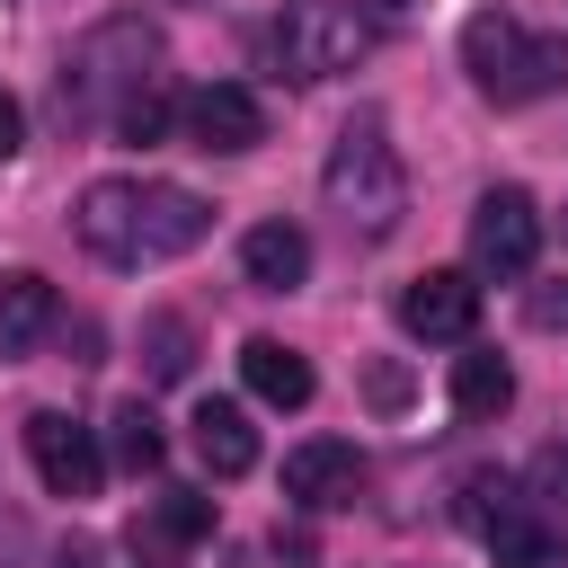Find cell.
I'll return each mask as SVG.
<instances>
[{
	"label": "cell",
	"mask_w": 568,
	"mask_h": 568,
	"mask_svg": "<svg viewBox=\"0 0 568 568\" xmlns=\"http://www.w3.org/2000/svg\"><path fill=\"white\" fill-rule=\"evenodd\" d=\"M364 399H373V408H408V373H399V364H373V373H364Z\"/></svg>",
	"instance_id": "obj_24"
},
{
	"label": "cell",
	"mask_w": 568,
	"mask_h": 568,
	"mask_svg": "<svg viewBox=\"0 0 568 568\" xmlns=\"http://www.w3.org/2000/svg\"><path fill=\"white\" fill-rule=\"evenodd\" d=\"M240 275H248L257 293H293V284H311V231H302V222H248V240H240Z\"/></svg>",
	"instance_id": "obj_12"
},
{
	"label": "cell",
	"mask_w": 568,
	"mask_h": 568,
	"mask_svg": "<svg viewBox=\"0 0 568 568\" xmlns=\"http://www.w3.org/2000/svg\"><path fill=\"white\" fill-rule=\"evenodd\" d=\"M186 133H195V151H257L266 142V106L240 80H204L186 98Z\"/></svg>",
	"instance_id": "obj_10"
},
{
	"label": "cell",
	"mask_w": 568,
	"mask_h": 568,
	"mask_svg": "<svg viewBox=\"0 0 568 568\" xmlns=\"http://www.w3.org/2000/svg\"><path fill=\"white\" fill-rule=\"evenodd\" d=\"M106 426H115V462H124V470H160V453H169V435H160V417H151L142 399H124V408H115Z\"/></svg>",
	"instance_id": "obj_19"
},
{
	"label": "cell",
	"mask_w": 568,
	"mask_h": 568,
	"mask_svg": "<svg viewBox=\"0 0 568 568\" xmlns=\"http://www.w3.org/2000/svg\"><path fill=\"white\" fill-rule=\"evenodd\" d=\"M27 462H36V479L53 488V497H98V479H106V462H98V444H89V426L80 417H62V408H36L27 417Z\"/></svg>",
	"instance_id": "obj_7"
},
{
	"label": "cell",
	"mask_w": 568,
	"mask_h": 568,
	"mask_svg": "<svg viewBox=\"0 0 568 568\" xmlns=\"http://www.w3.org/2000/svg\"><path fill=\"white\" fill-rule=\"evenodd\" d=\"M106 124H115V142H160V133H169V98H160V80H151L142 98H124Z\"/></svg>",
	"instance_id": "obj_20"
},
{
	"label": "cell",
	"mask_w": 568,
	"mask_h": 568,
	"mask_svg": "<svg viewBox=\"0 0 568 568\" xmlns=\"http://www.w3.org/2000/svg\"><path fill=\"white\" fill-rule=\"evenodd\" d=\"M204 231H213V204H204L195 186L142 178V257H186Z\"/></svg>",
	"instance_id": "obj_11"
},
{
	"label": "cell",
	"mask_w": 568,
	"mask_h": 568,
	"mask_svg": "<svg viewBox=\"0 0 568 568\" xmlns=\"http://www.w3.org/2000/svg\"><path fill=\"white\" fill-rule=\"evenodd\" d=\"M62 568H98V559H89V550H71V559H62Z\"/></svg>",
	"instance_id": "obj_27"
},
{
	"label": "cell",
	"mask_w": 568,
	"mask_h": 568,
	"mask_svg": "<svg viewBox=\"0 0 568 568\" xmlns=\"http://www.w3.org/2000/svg\"><path fill=\"white\" fill-rule=\"evenodd\" d=\"M240 382H248V399H266V408H311V355L302 346H284V337H248L240 346Z\"/></svg>",
	"instance_id": "obj_13"
},
{
	"label": "cell",
	"mask_w": 568,
	"mask_h": 568,
	"mask_svg": "<svg viewBox=\"0 0 568 568\" xmlns=\"http://www.w3.org/2000/svg\"><path fill=\"white\" fill-rule=\"evenodd\" d=\"M142 346H151V373H160V382H178V373L195 364V355H186V346H195V337H186V320H151V328H142Z\"/></svg>",
	"instance_id": "obj_21"
},
{
	"label": "cell",
	"mask_w": 568,
	"mask_h": 568,
	"mask_svg": "<svg viewBox=\"0 0 568 568\" xmlns=\"http://www.w3.org/2000/svg\"><path fill=\"white\" fill-rule=\"evenodd\" d=\"M195 453H204L213 479H248V470H257V426H248V408H240V399H204V408H195Z\"/></svg>",
	"instance_id": "obj_14"
},
{
	"label": "cell",
	"mask_w": 568,
	"mask_h": 568,
	"mask_svg": "<svg viewBox=\"0 0 568 568\" xmlns=\"http://www.w3.org/2000/svg\"><path fill=\"white\" fill-rule=\"evenodd\" d=\"M320 195H328V213H337L355 240H390V231H399V213H408V169H399L390 133H382L373 115L337 133V151H328V169H320Z\"/></svg>",
	"instance_id": "obj_1"
},
{
	"label": "cell",
	"mask_w": 568,
	"mask_h": 568,
	"mask_svg": "<svg viewBox=\"0 0 568 568\" xmlns=\"http://www.w3.org/2000/svg\"><path fill=\"white\" fill-rule=\"evenodd\" d=\"M204 532H213V497H204V488H169V497L151 506V541L186 550V541H204Z\"/></svg>",
	"instance_id": "obj_18"
},
{
	"label": "cell",
	"mask_w": 568,
	"mask_h": 568,
	"mask_svg": "<svg viewBox=\"0 0 568 568\" xmlns=\"http://www.w3.org/2000/svg\"><path fill=\"white\" fill-rule=\"evenodd\" d=\"M355 488H364V453H355V444L311 435V444L284 453V497H293L302 515H337V506H355Z\"/></svg>",
	"instance_id": "obj_9"
},
{
	"label": "cell",
	"mask_w": 568,
	"mask_h": 568,
	"mask_svg": "<svg viewBox=\"0 0 568 568\" xmlns=\"http://www.w3.org/2000/svg\"><path fill=\"white\" fill-rule=\"evenodd\" d=\"M160 80V27L151 18H98L80 44H71V62H62V98L80 106V115H115L124 98H142Z\"/></svg>",
	"instance_id": "obj_3"
},
{
	"label": "cell",
	"mask_w": 568,
	"mask_h": 568,
	"mask_svg": "<svg viewBox=\"0 0 568 568\" xmlns=\"http://www.w3.org/2000/svg\"><path fill=\"white\" fill-rule=\"evenodd\" d=\"M355 53H364V18H355L346 0H284V18H275V62H284L293 80H337V71H355Z\"/></svg>",
	"instance_id": "obj_4"
},
{
	"label": "cell",
	"mask_w": 568,
	"mask_h": 568,
	"mask_svg": "<svg viewBox=\"0 0 568 568\" xmlns=\"http://www.w3.org/2000/svg\"><path fill=\"white\" fill-rule=\"evenodd\" d=\"M346 9H355V18H364V27H399V18H408V9H417V0H346Z\"/></svg>",
	"instance_id": "obj_25"
},
{
	"label": "cell",
	"mask_w": 568,
	"mask_h": 568,
	"mask_svg": "<svg viewBox=\"0 0 568 568\" xmlns=\"http://www.w3.org/2000/svg\"><path fill=\"white\" fill-rule=\"evenodd\" d=\"M71 231H80L89 257H106V266H142V178H98V186H80Z\"/></svg>",
	"instance_id": "obj_6"
},
{
	"label": "cell",
	"mask_w": 568,
	"mask_h": 568,
	"mask_svg": "<svg viewBox=\"0 0 568 568\" xmlns=\"http://www.w3.org/2000/svg\"><path fill=\"white\" fill-rule=\"evenodd\" d=\"M399 328L426 337V346L470 337V328H479V284H470L462 266H426V275H408V293H399Z\"/></svg>",
	"instance_id": "obj_8"
},
{
	"label": "cell",
	"mask_w": 568,
	"mask_h": 568,
	"mask_svg": "<svg viewBox=\"0 0 568 568\" xmlns=\"http://www.w3.org/2000/svg\"><path fill=\"white\" fill-rule=\"evenodd\" d=\"M479 541H488V559H497V568H559V559H568L559 524H541V515H524V506L488 515V524H479Z\"/></svg>",
	"instance_id": "obj_15"
},
{
	"label": "cell",
	"mask_w": 568,
	"mask_h": 568,
	"mask_svg": "<svg viewBox=\"0 0 568 568\" xmlns=\"http://www.w3.org/2000/svg\"><path fill=\"white\" fill-rule=\"evenodd\" d=\"M524 320H532V328H550V337H559V328H568V275H541V284H532V293H524Z\"/></svg>",
	"instance_id": "obj_22"
},
{
	"label": "cell",
	"mask_w": 568,
	"mask_h": 568,
	"mask_svg": "<svg viewBox=\"0 0 568 568\" xmlns=\"http://www.w3.org/2000/svg\"><path fill=\"white\" fill-rule=\"evenodd\" d=\"M18 142H27V106H18V98H9V89H0V160H9V151H18Z\"/></svg>",
	"instance_id": "obj_26"
},
{
	"label": "cell",
	"mask_w": 568,
	"mask_h": 568,
	"mask_svg": "<svg viewBox=\"0 0 568 568\" xmlns=\"http://www.w3.org/2000/svg\"><path fill=\"white\" fill-rule=\"evenodd\" d=\"M453 408H462V417H506V408H515V364L488 355V346L453 355Z\"/></svg>",
	"instance_id": "obj_16"
},
{
	"label": "cell",
	"mask_w": 568,
	"mask_h": 568,
	"mask_svg": "<svg viewBox=\"0 0 568 568\" xmlns=\"http://www.w3.org/2000/svg\"><path fill=\"white\" fill-rule=\"evenodd\" d=\"M532 488H541L550 506H568V444H550V453H532Z\"/></svg>",
	"instance_id": "obj_23"
},
{
	"label": "cell",
	"mask_w": 568,
	"mask_h": 568,
	"mask_svg": "<svg viewBox=\"0 0 568 568\" xmlns=\"http://www.w3.org/2000/svg\"><path fill=\"white\" fill-rule=\"evenodd\" d=\"M53 328V284L36 266H9L0 275V346H36Z\"/></svg>",
	"instance_id": "obj_17"
},
{
	"label": "cell",
	"mask_w": 568,
	"mask_h": 568,
	"mask_svg": "<svg viewBox=\"0 0 568 568\" xmlns=\"http://www.w3.org/2000/svg\"><path fill=\"white\" fill-rule=\"evenodd\" d=\"M532 257H541V204L524 186H488L470 204V266L515 284V275H532Z\"/></svg>",
	"instance_id": "obj_5"
},
{
	"label": "cell",
	"mask_w": 568,
	"mask_h": 568,
	"mask_svg": "<svg viewBox=\"0 0 568 568\" xmlns=\"http://www.w3.org/2000/svg\"><path fill=\"white\" fill-rule=\"evenodd\" d=\"M462 71L488 106H532L568 80V36H524L506 9H479L462 27Z\"/></svg>",
	"instance_id": "obj_2"
}]
</instances>
